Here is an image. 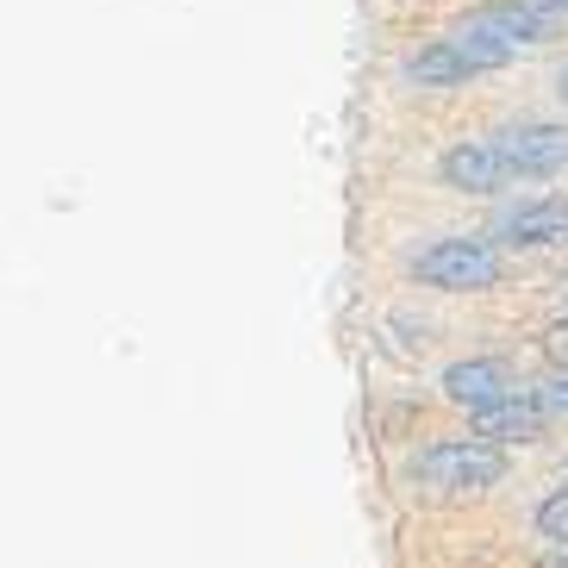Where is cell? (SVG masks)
<instances>
[{"label": "cell", "mask_w": 568, "mask_h": 568, "mask_svg": "<svg viewBox=\"0 0 568 568\" xmlns=\"http://www.w3.org/2000/svg\"><path fill=\"white\" fill-rule=\"evenodd\" d=\"M562 19L544 13L537 0H494L481 13H468L463 26H450L444 38H432L425 51L406 57V82L418 88H456L475 82V75H494L506 69L525 44H544Z\"/></svg>", "instance_id": "cell-1"}, {"label": "cell", "mask_w": 568, "mask_h": 568, "mask_svg": "<svg viewBox=\"0 0 568 568\" xmlns=\"http://www.w3.org/2000/svg\"><path fill=\"white\" fill-rule=\"evenodd\" d=\"M413 275L437 294H487V287L506 282V251L494 237L450 232V237H432L425 251H413Z\"/></svg>", "instance_id": "cell-2"}, {"label": "cell", "mask_w": 568, "mask_h": 568, "mask_svg": "<svg viewBox=\"0 0 568 568\" xmlns=\"http://www.w3.org/2000/svg\"><path fill=\"white\" fill-rule=\"evenodd\" d=\"M406 475L425 494H444V500H456V494H487V487L506 481V450H494L481 437H437V444H425L406 463Z\"/></svg>", "instance_id": "cell-3"}, {"label": "cell", "mask_w": 568, "mask_h": 568, "mask_svg": "<svg viewBox=\"0 0 568 568\" xmlns=\"http://www.w3.org/2000/svg\"><path fill=\"white\" fill-rule=\"evenodd\" d=\"M494 151H500L506 187L544 182L568 169V125H513V132H494Z\"/></svg>", "instance_id": "cell-4"}, {"label": "cell", "mask_w": 568, "mask_h": 568, "mask_svg": "<svg viewBox=\"0 0 568 568\" xmlns=\"http://www.w3.org/2000/svg\"><path fill=\"white\" fill-rule=\"evenodd\" d=\"M494 244L506 251H550V244H568V201L562 194H537V201H513L494 219Z\"/></svg>", "instance_id": "cell-5"}, {"label": "cell", "mask_w": 568, "mask_h": 568, "mask_svg": "<svg viewBox=\"0 0 568 568\" xmlns=\"http://www.w3.org/2000/svg\"><path fill=\"white\" fill-rule=\"evenodd\" d=\"M468 425H475V437L494 444V450H506V444H537L544 425H550V406L537 400V394H513V400H500V406L468 413Z\"/></svg>", "instance_id": "cell-6"}, {"label": "cell", "mask_w": 568, "mask_h": 568, "mask_svg": "<svg viewBox=\"0 0 568 568\" xmlns=\"http://www.w3.org/2000/svg\"><path fill=\"white\" fill-rule=\"evenodd\" d=\"M513 394H518V382H513V368H506L500 356H468V363L444 368V400L468 406V413L500 406V400H513Z\"/></svg>", "instance_id": "cell-7"}, {"label": "cell", "mask_w": 568, "mask_h": 568, "mask_svg": "<svg viewBox=\"0 0 568 568\" xmlns=\"http://www.w3.org/2000/svg\"><path fill=\"white\" fill-rule=\"evenodd\" d=\"M437 175H444V187H456V194H500L506 187L494 138H463V144H450V151L437 156Z\"/></svg>", "instance_id": "cell-8"}, {"label": "cell", "mask_w": 568, "mask_h": 568, "mask_svg": "<svg viewBox=\"0 0 568 568\" xmlns=\"http://www.w3.org/2000/svg\"><path fill=\"white\" fill-rule=\"evenodd\" d=\"M537 531L550 537V544H562V550H568V487H556L550 500L537 506Z\"/></svg>", "instance_id": "cell-9"}, {"label": "cell", "mask_w": 568, "mask_h": 568, "mask_svg": "<svg viewBox=\"0 0 568 568\" xmlns=\"http://www.w3.org/2000/svg\"><path fill=\"white\" fill-rule=\"evenodd\" d=\"M537 400L550 406V413H568V368H562V375H550V387H544Z\"/></svg>", "instance_id": "cell-10"}, {"label": "cell", "mask_w": 568, "mask_h": 568, "mask_svg": "<svg viewBox=\"0 0 568 568\" xmlns=\"http://www.w3.org/2000/svg\"><path fill=\"white\" fill-rule=\"evenodd\" d=\"M537 7H544V13H556V19L568 13V0H537Z\"/></svg>", "instance_id": "cell-11"}, {"label": "cell", "mask_w": 568, "mask_h": 568, "mask_svg": "<svg viewBox=\"0 0 568 568\" xmlns=\"http://www.w3.org/2000/svg\"><path fill=\"white\" fill-rule=\"evenodd\" d=\"M562 101H568V69H562Z\"/></svg>", "instance_id": "cell-12"}]
</instances>
